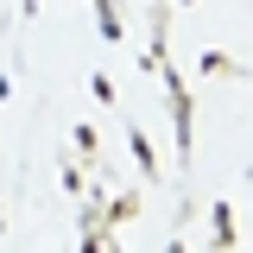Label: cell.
Here are the masks:
<instances>
[{"label": "cell", "instance_id": "4", "mask_svg": "<svg viewBox=\"0 0 253 253\" xmlns=\"http://www.w3.org/2000/svg\"><path fill=\"white\" fill-rule=\"evenodd\" d=\"M76 253H114L108 247V228H83V234H76Z\"/></svg>", "mask_w": 253, "mask_h": 253}, {"label": "cell", "instance_id": "1", "mask_svg": "<svg viewBox=\"0 0 253 253\" xmlns=\"http://www.w3.org/2000/svg\"><path fill=\"white\" fill-rule=\"evenodd\" d=\"M234 241H241V228H234V209H228V203H215V253H228Z\"/></svg>", "mask_w": 253, "mask_h": 253}, {"label": "cell", "instance_id": "6", "mask_svg": "<svg viewBox=\"0 0 253 253\" xmlns=\"http://www.w3.org/2000/svg\"><path fill=\"white\" fill-rule=\"evenodd\" d=\"M0 234H6V215H0Z\"/></svg>", "mask_w": 253, "mask_h": 253}, {"label": "cell", "instance_id": "3", "mask_svg": "<svg viewBox=\"0 0 253 253\" xmlns=\"http://www.w3.org/2000/svg\"><path fill=\"white\" fill-rule=\"evenodd\" d=\"M95 13H101V38H108V44H121V13H114V0H95Z\"/></svg>", "mask_w": 253, "mask_h": 253}, {"label": "cell", "instance_id": "7", "mask_svg": "<svg viewBox=\"0 0 253 253\" xmlns=\"http://www.w3.org/2000/svg\"><path fill=\"white\" fill-rule=\"evenodd\" d=\"M184 6H190V0H184Z\"/></svg>", "mask_w": 253, "mask_h": 253}, {"label": "cell", "instance_id": "5", "mask_svg": "<svg viewBox=\"0 0 253 253\" xmlns=\"http://www.w3.org/2000/svg\"><path fill=\"white\" fill-rule=\"evenodd\" d=\"M203 70H209V76H234L241 63H234V57H221V51H209V57H203Z\"/></svg>", "mask_w": 253, "mask_h": 253}, {"label": "cell", "instance_id": "2", "mask_svg": "<svg viewBox=\"0 0 253 253\" xmlns=\"http://www.w3.org/2000/svg\"><path fill=\"white\" fill-rule=\"evenodd\" d=\"M126 146H133V158H139V171L158 177V158H152V146H146V133H139V126H126Z\"/></svg>", "mask_w": 253, "mask_h": 253}]
</instances>
